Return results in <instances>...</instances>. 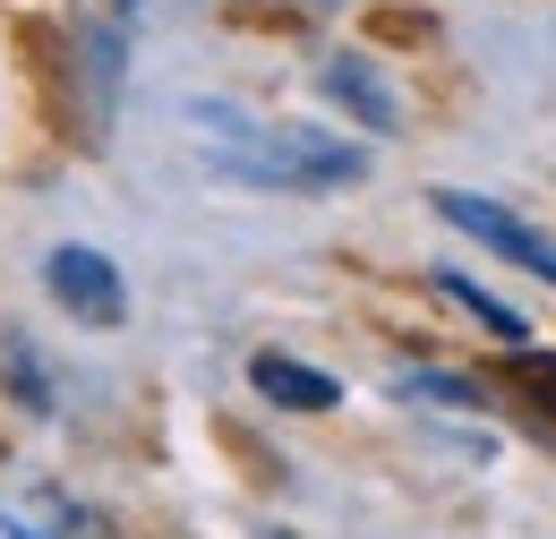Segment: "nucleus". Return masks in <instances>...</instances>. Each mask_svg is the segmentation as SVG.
Here are the masks:
<instances>
[{
    "label": "nucleus",
    "instance_id": "8",
    "mask_svg": "<svg viewBox=\"0 0 556 539\" xmlns=\"http://www.w3.org/2000/svg\"><path fill=\"white\" fill-rule=\"evenodd\" d=\"M522 360H531V377H540V403L556 411V351H522Z\"/></svg>",
    "mask_w": 556,
    "mask_h": 539
},
{
    "label": "nucleus",
    "instance_id": "3",
    "mask_svg": "<svg viewBox=\"0 0 556 539\" xmlns=\"http://www.w3.org/2000/svg\"><path fill=\"white\" fill-rule=\"evenodd\" d=\"M43 291L70 309L77 326H121V317H129V283H121V266H112L103 249H77V240H61V249L43 258Z\"/></svg>",
    "mask_w": 556,
    "mask_h": 539
},
{
    "label": "nucleus",
    "instance_id": "7",
    "mask_svg": "<svg viewBox=\"0 0 556 539\" xmlns=\"http://www.w3.org/2000/svg\"><path fill=\"white\" fill-rule=\"evenodd\" d=\"M403 394H419V403H454V411H471V403H480V386H471L463 368H419Z\"/></svg>",
    "mask_w": 556,
    "mask_h": 539
},
{
    "label": "nucleus",
    "instance_id": "1",
    "mask_svg": "<svg viewBox=\"0 0 556 539\" xmlns=\"http://www.w3.org/2000/svg\"><path fill=\"white\" fill-rule=\"evenodd\" d=\"M189 137L231 189H351L368 172V154L351 137L326 129H282V121H249L231 103H189Z\"/></svg>",
    "mask_w": 556,
    "mask_h": 539
},
{
    "label": "nucleus",
    "instance_id": "2",
    "mask_svg": "<svg viewBox=\"0 0 556 539\" xmlns=\"http://www.w3.org/2000/svg\"><path fill=\"white\" fill-rule=\"evenodd\" d=\"M428 205H437V214H445L454 231H471L480 249H496L505 266L540 274V283H548V291H556V240H548V231H540V223H522L514 205H496V198H471V189H437V198H428Z\"/></svg>",
    "mask_w": 556,
    "mask_h": 539
},
{
    "label": "nucleus",
    "instance_id": "6",
    "mask_svg": "<svg viewBox=\"0 0 556 539\" xmlns=\"http://www.w3.org/2000/svg\"><path fill=\"white\" fill-rule=\"evenodd\" d=\"M437 283H445V300H463V309H471V317H480V326H488L496 342H514V351H531V317H514L505 300H488V291L471 283V274H454V266H445Z\"/></svg>",
    "mask_w": 556,
    "mask_h": 539
},
{
    "label": "nucleus",
    "instance_id": "4",
    "mask_svg": "<svg viewBox=\"0 0 556 539\" xmlns=\"http://www.w3.org/2000/svg\"><path fill=\"white\" fill-rule=\"evenodd\" d=\"M249 386L282 411H334L343 403V377H326V368H308V360H291V351H257V360H249Z\"/></svg>",
    "mask_w": 556,
    "mask_h": 539
},
{
    "label": "nucleus",
    "instance_id": "5",
    "mask_svg": "<svg viewBox=\"0 0 556 539\" xmlns=\"http://www.w3.org/2000/svg\"><path fill=\"white\" fill-rule=\"evenodd\" d=\"M317 86H326V103H343L359 129H394V86L359 61V52H334V61L317 68Z\"/></svg>",
    "mask_w": 556,
    "mask_h": 539
},
{
    "label": "nucleus",
    "instance_id": "9",
    "mask_svg": "<svg viewBox=\"0 0 556 539\" xmlns=\"http://www.w3.org/2000/svg\"><path fill=\"white\" fill-rule=\"evenodd\" d=\"M0 539H35V531H26V523H9V514H0Z\"/></svg>",
    "mask_w": 556,
    "mask_h": 539
}]
</instances>
